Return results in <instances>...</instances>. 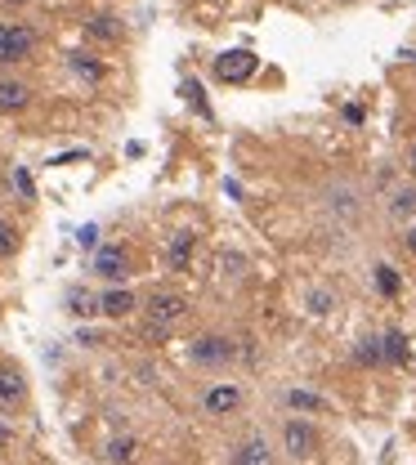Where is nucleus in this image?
<instances>
[{"label":"nucleus","instance_id":"f257e3e1","mask_svg":"<svg viewBox=\"0 0 416 465\" xmlns=\"http://www.w3.org/2000/svg\"><path fill=\"white\" fill-rule=\"evenodd\" d=\"M318 206H322V215H327L331 229H354L358 215H363V197H358V188L349 179H331L318 193Z\"/></svg>","mask_w":416,"mask_h":465},{"label":"nucleus","instance_id":"f03ea898","mask_svg":"<svg viewBox=\"0 0 416 465\" xmlns=\"http://www.w3.org/2000/svg\"><path fill=\"white\" fill-rule=\"evenodd\" d=\"M36 50V32L23 23H0V63H23Z\"/></svg>","mask_w":416,"mask_h":465},{"label":"nucleus","instance_id":"7ed1b4c3","mask_svg":"<svg viewBox=\"0 0 416 465\" xmlns=\"http://www.w3.org/2000/svg\"><path fill=\"white\" fill-rule=\"evenodd\" d=\"M256 68H260V59H256L251 50H229V54L215 59V77H220L224 86H242V81H251Z\"/></svg>","mask_w":416,"mask_h":465},{"label":"nucleus","instance_id":"20e7f679","mask_svg":"<svg viewBox=\"0 0 416 465\" xmlns=\"http://www.w3.org/2000/svg\"><path fill=\"white\" fill-rule=\"evenodd\" d=\"M233 358H238V345L229 336H197L193 341V362H202V367H229Z\"/></svg>","mask_w":416,"mask_h":465},{"label":"nucleus","instance_id":"39448f33","mask_svg":"<svg viewBox=\"0 0 416 465\" xmlns=\"http://www.w3.org/2000/svg\"><path fill=\"white\" fill-rule=\"evenodd\" d=\"M184 314H188V300H184V296H170V291H157V296H148V323L175 327Z\"/></svg>","mask_w":416,"mask_h":465},{"label":"nucleus","instance_id":"423d86ee","mask_svg":"<svg viewBox=\"0 0 416 465\" xmlns=\"http://www.w3.org/2000/svg\"><path fill=\"white\" fill-rule=\"evenodd\" d=\"M282 448H286L295 461H304V457L318 448V430H313L309 421H286V430H282Z\"/></svg>","mask_w":416,"mask_h":465},{"label":"nucleus","instance_id":"0eeeda50","mask_svg":"<svg viewBox=\"0 0 416 465\" xmlns=\"http://www.w3.org/2000/svg\"><path fill=\"white\" fill-rule=\"evenodd\" d=\"M95 273L108 278V282H122V278L131 273V255H126V246H99V251H95Z\"/></svg>","mask_w":416,"mask_h":465},{"label":"nucleus","instance_id":"6e6552de","mask_svg":"<svg viewBox=\"0 0 416 465\" xmlns=\"http://www.w3.org/2000/svg\"><path fill=\"white\" fill-rule=\"evenodd\" d=\"M202 407H206L211 416H229V412L242 407V389H238V385H215V389H206Z\"/></svg>","mask_w":416,"mask_h":465},{"label":"nucleus","instance_id":"1a4fd4ad","mask_svg":"<svg viewBox=\"0 0 416 465\" xmlns=\"http://www.w3.org/2000/svg\"><path fill=\"white\" fill-rule=\"evenodd\" d=\"M193 251H197V232L179 229L170 237V246H166V264L175 269V273H184L188 269V260H193Z\"/></svg>","mask_w":416,"mask_h":465},{"label":"nucleus","instance_id":"9d476101","mask_svg":"<svg viewBox=\"0 0 416 465\" xmlns=\"http://www.w3.org/2000/svg\"><path fill=\"white\" fill-rule=\"evenodd\" d=\"M390 220H399V224H416V179L390 193Z\"/></svg>","mask_w":416,"mask_h":465},{"label":"nucleus","instance_id":"9b49d317","mask_svg":"<svg viewBox=\"0 0 416 465\" xmlns=\"http://www.w3.org/2000/svg\"><path fill=\"white\" fill-rule=\"evenodd\" d=\"M135 305H139L135 291H126V287H113V291L99 296V314H104V318H126Z\"/></svg>","mask_w":416,"mask_h":465},{"label":"nucleus","instance_id":"f8f14e48","mask_svg":"<svg viewBox=\"0 0 416 465\" xmlns=\"http://www.w3.org/2000/svg\"><path fill=\"white\" fill-rule=\"evenodd\" d=\"M32 104V90H27V81H0V113L5 116H14V113H23Z\"/></svg>","mask_w":416,"mask_h":465},{"label":"nucleus","instance_id":"ddd939ff","mask_svg":"<svg viewBox=\"0 0 416 465\" xmlns=\"http://www.w3.org/2000/svg\"><path fill=\"white\" fill-rule=\"evenodd\" d=\"M23 394H27V385H23V376L5 367V371H0V407H5V412H14V407L23 403Z\"/></svg>","mask_w":416,"mask_h":465},{"label":"nucleus","instance_id":"4468645a","mask_svg":"<svg viewBox=\"0 0 416 465\" xmlns=\"http://www.w3.org/2000/svg\"><path fill=\"white\" fill-rule=\"evenodd\" d=\"M233 465H274V448H269L265 439H247V443L238 448Z\"/></svg>","mask_w":416,"mask_h":465},{"label":"nucleus","instance_id":"2eb2a0df","mask_svg":"<svg viewBox=\"0 0 416 465\" xmlns=\"http://www.w3.org/2000/svg\"><path fill=\"white\" fill-rule=\"evenodd\" d=\"M86 32H90L95 41H122V23H117L113 14H99V18H90V23H86Z\"/></svg>","mask_w":416,"mask_h":465},{"label":"nucleus","instance_id":"dca6fc26","mask_svg":"<svg viewBox=\"0 0 416 465\" xmlns=\"http://www.w3.org/2000/svg\"><path fill=\"white\" fill-rule=\"evenodd\" d=\"M68 68H72L81 81H90V86H95V81H104V63H99V59H90V54H72V59H68Z\"/></svg>","mask_w":416,"mask_h":465},{"label":"nucleus","instance_id":"f3484780","mask_svg":"<svg viewBox=\"0 0 416 465\" xmlns=\"http://www.w3.org/2000/svg\"><path fill=\"white\" fill-rule=\"evenodd\" d=\"M358 362H363V367H381V362H385V341H381V336H363V341H358Z\"/></svg>","mask_w":416,"mask_h":465},{"label":"nucleus","instance_id":"a211bd4d","mask_svg":"<svg viewBox=\"0 0 416 465\" xmlns=\"http://www.w3.org/2000/svg\"><path fill=\"white\" fill-rule=\"evenodd\" d=\"M376 291H381V296H399V291H403V282H399V273H394L390 264H376Z\"/></svg>","mask_w":416,"mask_h":465},{"label":"nucleus","instance_id":"6ab92c4d","mask_svg":"<svg viewBox=\"0 0 416 465\" xmlns=\"http://www.w3.org/2000/svg\"><path fill=\"white\" fill-rule=\"evenodd\" d=\"M68 309H72V314H86V318H90V314H99V300H95L90 291H81V287H77V291H68Z\"/></svg>","mask_w":416,"mask_h":465},{"label":"nucleus","instance_id":"aec40b11","mask_svg":"<svg viewBox=\"0 0 416 465\" xmlns=\"http://www.w3.org/2000/svg\"><path fill=\"white\" fill-rule=\"evenodd\" d=\"M381 341H385V362H403V353H408V341H403V332H385Z\"/></svg>","mask_w":416,"mask_h":465},{"label":"nucleus","instance_id":"412c9836","mask_svg":"<svg viewBox=\"0 0 416 465\" xmlns=\"http://www.w3.org/2000/svg\"><path fill=\"white\" fill-rule=\"evenodd\" d=\"M135 439H113V443H108V457H113V461L122 465V461H131V457H135Z\"/></svg>","mask_w":416,"mask_h":465},{"label":"nucleus","instance_id":"4be33fe9","mask_svg":"<svg viewBox=\"0 0 416 465\" xmlns=\"http://www.w3.org/2000/svg\"><path fill=\"white\" fill-rule=\"evenodd\" d=\"M14 251H18V232H14V224L0 220V260H9Z\"/></svg>","mask_w":416,"mask_h":465},{"label":"nucleus","instance_id":"5701e85b","mask_svg":"<svg viewBox=\"0 0 416 465\" xmlns=\"http://www.w3.org/2000/svg\"><path fill=\"white\" fill-rule=\"evenodd\" d=\"M286 403H291V407H322V398H318V394H304V389H295Z\"/></svg>","mask_w":416,"mask_h":465},{"label":"nucleus","instance_id":"b1692460","mask_svg":"<svg viewBox=\"0 0 416 465\" xmlns=\"http://www.w3.org/2000/svg\"><path fill=\"white\" fill-rule=\"evenodd\" d=\"M309 309H313V314H327V309H331V296H327V291H313V296H309Z\"/></svg>","mask_w":416,"mask_h":465},{"label":"nucleus","instance_id":"393cba45","mask_svg":"<svg viewBox=\"0 0 416 465\" xmlns=\"http://www.w3.org/2000/svg\"><path fill=\"white\" fill-rule=\"evenodd\" d=\"M14 184H18V193H23V197H32V193H36V188H32V175H27V170H14Z\"/></svg>","mask_w":416,"mask_h":465},{"label":"nucleus","instance_id":"a878e982","mask_svg":"<svg viewBox=\"0 0 416 465\" xmlns=\"http://www.w3.org/2000/svg\"><path fill=\"white\" fill-rule=\"evenodd\" d=\"M220 264H224V273H242V264H247V260H242V255H229V251H224V255H220Z\"/></svg>","mask_w":416,"mask_h":465},{"label":"nucleus","instance_id":"bb28decb","mask_svg":"<svg viewBox=\"0 0 416 465\" xmlns=\"http://www.w3.org/2000/svg\"><path fill=\"white\" fill-rule=\"evenodd\" d=\"M77 242H81V246H99V229H95V224L77 229Z\"/></svg>","mask_w":416,"mask_h":465},{"label":"nucleus","instance_id":"cd10ccee","mask_svg":"<svg viewBox=\"0 0 416 465\" xmlns=\"http://www.w3.org/2000/svg\"><path fill=\"white\" fill-rule=\"evenodd\" d=\"M403 246L416 255V224H408V232H403Z\"/></svg>","mask_w":416,"mask_h":465},{"label":"nucleus","instance_id":"c85d7f7f","mask_svg":"<svg viewBox=\"0 0 416 465\" xmlns=\"http://www.w3.org/2000/svg\"><path fill=\"white\" fill-rule=\"evenodd\" d=\"M408 175H412V179H416V143H412V148H408Z\"/></svg>","mask_w":416,"mask_h":465},{"label":"nucleus","instance_id":"c756f323","mask_svg":"<svg viewBox=\"0 0 416 465\" xmlns=\"http://www.w3.org/2000/svg\"><path fill=\"white\" fill-rule=\"evenodd\" d=\"M5 5H27V0H5Z\"/></svg>","mask_w":416,"mask_h":465}]
</instances>
